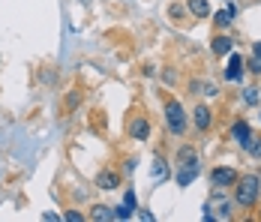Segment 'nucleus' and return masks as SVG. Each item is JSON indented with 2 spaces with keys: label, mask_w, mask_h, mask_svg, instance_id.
Wrapping results in <instances>:
<instances>
[{
  "label": "nucleus",
  "mask_w": 261,
  "mask_h": 222,
  "mask_svg": "<svg viewBox=\"0 0 261 222\" xmlns=\"http://www.w3.org/2000/svg\"><path fill=\"white\" fill-rule=\"evenodd\" d=\"M258 192H261L258 174H243V177L234 180V204H240V207H252L258 201Z\"/></svg>",
  "instance_id": "nucleus-1"
},
{
  "label": "nucleus",
  "mask_w": 261,
  "mask_h": 222,
  "mask_svg": "<svg viewBox=\"0 0 261 222\" xmlns=\"http://www.w3.org/2000/svg\"><path fill=\"white\" fill-rule=\"evenodd\" d=\"M186 111H183V105L177 99H168L165 102V129L171 132V135H183L186 132Z\"/></svg>",
  "instance_id": "nucleus-2"
},
{
  "label": "nucleus",
  "mask_w": 261,
  "mask_h": 222,
  "mask_svg": "<svg viewBox=\"0 0 261 222\" xmlns=\"http://www.w3.org/2000/svg\"><path fill=\"white\" fill-rule=\"evenodd\" d=\"M237 177H240V174H237L234 168L219 165V168H213V171H210V183H213V189H231Z\"/></svg>",
  "instance_id": "nucleus-3"
},
{
  "label": "nucleus",
  "mask_w": 261,
  "mask_h": 222,
  "mask_svg": "<svg viewBox=\"0 0 261 222\" xmlns=\"http://www.w3.org/2000/svg\"><path fill=\"white\" fill-rule=\"evenodd\" d=\"M243 72H246V60H243V54H237L231 51V60H228V66H225V81H243Z\"/></svg>",
  "instance_id": "nucleus-4"
},
{
  "label": "nucleus",
  "mask_w": 261,
  "mask_h": 222,
  "mask_svg": "<svg viewBox=\"0 0 261 222\" xmlns=\"http://www.w3.org/2000/svg\"><path fill=\"white\" fill-rule=\"evenodd\" d=\"M129 138H132V141H147V138H150V120H147L144 114L132 117V124H129Z\"/></svg>",
  "instance_id": "nucleus-5"
},
{
  "label": "nucleus",
  "mask_w": 261,
  "mask_h": 222,
  "mask_svg": "<svg viewBox=\"0 0 261 222\" xmlns=\"http://www.w3.org/2000/svg\"><path fill=\"white\" fill-rule=\"evenodd\" d=\"M192 124L198 132H207L210 126H213V111H210V105H195L192 108Z\"/></svg>",
  "instance_id": "nucleus-6"
},
{
  "label": "nucleus",
  "mask_w": 261,
  "mask_h": 222,
  "mask_svg": "<svg viewBox=\"0 0 261 222\" xmlns=\"http://www.w3.org/2000/svg\"><path fill=\"white\" fill-rule=\"evenodd\" d=\"M231 138L246 150L249 147V141H252V129H249V124H246V120H237V124L231 126Z\"/></svg>",
  "instance_id": "nucleus-7"
},
{
  "label": "nucleus",
  "mask_w": 261,
  "mask_h": 222,
  "mask_svg": "<svg viewBox=\"0 0 261 222\" xmlns=\"http://www.w3.org/2000/svg\"><path fill=\"white\" fill-rule=\"evenodd\" d=\"M210 51L216 54V57H225V54H231L234 51V39L231 36H213V42H210Z\"/></svg>",
  "instance_id": "nucleus-8"
},
{
  "label": "nucleus",
  "mask_w": 261,
  "mask_h": 222,
  "mask_svg": "<svg viewBox=\"0 0 261 222\" xmlns=\"http://www.w3.org/2000/svg\"><path fill=\"white\" fill-rule=\"evenodd\" d=\"M96 186H99V189H105V192L117 189V186H120V174H117V171H108V168H105V171L96 174Z\"/></svg>",
  "instance_id": "nucleus-9"
},
{
  "label": "nucleus",
  "mask_w": 261,
  "mask_h": 222,
  "mask_svg": "<svg viewBox=\"0 0 261 222\" xmlns=\"http://www.w3.org/2000/svg\"><path fill=\"white\" fill-rule=\"evenodd\" d=\"M186 12L192 18H207L210 15V3L207 0H186Z\"/></svg>",
  "instance_id": "nucleus-10"
},
{
  "label": "nucleus",
  "mask_w": 261,
  "mask_h": 222,
  "mask_svg": "<svg viewBox=\"0 0 261 222\" xmlns=\"http://www.w3.org/2000/svg\"><path fill=\"white\" fill-rule=\"evenodd\" d=\"M177 162H180V165H198V153L189 147V144H183V147L177 150Z\"/></svg>",
  "instance_id": "nucleus-11"
},
{
  "label": "nucleus",
  "mask_w": 261,
  "mask_h": 222,
  "mask_svg": "<svg viewBox=\"0 0 261 222\" xmlns=\"http://www.w3.org/2000/svg\"><path fill=\"white\" fill-rule=\"evenodd\" d=\"M150 171H153V180H165V177H171V168H168V162H165L162 156L153 159V168H150Z\"/></svg>",
  "instance_id": "nucleus-12"
},
{
  "label": "nucleus",
  "mask_w": 261,
  "mask_h": 222,
  "mask_svg": "<svg viewBox=\"0 0 261 222\" xmlns=\"http://www.w3.org/2000/svg\"><path fill=\"white\" fill-rule=\"evenodd\" d=\"M198 177V165H183V171L177 174V186H189Z\"/></svg>",
  "instance_id": "nucleus-13"
},
{
  "label": "nucleus",
  "mask_w": 261,
  "mask_h": 222,
  "mask_svg": "<svg viewBox=\"0 0 261 222\" xmlns=\"http://www.w3.org/2000/svg\"><path fill=\"white\" fill-rule=\"evenodd\" d=\"M237 15V6H228V9H222V12H216V27H231Z\"/></svg>",
  "instance_id": "nucleus-14"
},
{
  "label": "nucleus",
  "mask_w": 261,
  "mask_h": 222,
  "mask_svg": "<svg viewBox=\"0 0 261 222\" xmlns=\"http://www.w3.org/2000/svg\"><path fill=\"white\" fill-rule=\"evenodd\" d=\"M93 219L105 222V219H114V216H111V210H108L105 204H96V207H93Z\"/></svg>",
  "instance_id": "nucleus-15"
},
{
  "label": "nucleus",
  "mask_w": 261,
  "mask_h": 222,
  "mask_svg": "<svg viewBox=\"0 0 261 222\" xmlns=\"http://www.w3.org/2000/svg\"><path fill=\"white\" fill-rule=\"evenodd\" d=\"M111 216H114V219H129V216H132V207H126V204H117V207L111 210Z\"/></svg>",
  "instance_id": "nucleus-16"
},
{
  "label": "nucleus",
  "mask_w": 261,
  "mask_h": 222,
  "mask_svg": "<svg viewBox=\"0 0 261 222\" xmlns=\"http://www.w3.org/2000/svg\"><path fill=\"white\" fill-rule=\"evenodd\" d=\"M246 69H249L252 75H261V57L258 54H252V57L246 60Z\"/></svg>",
  "instance_id": "nucleus-17"
},
{
  "label": "nucleus",
  "mask_w": 261,
  "mask_h": 222,
  "mask_svg": "<svg viewBox=\"0 0 261 222\" xmlns=\"http://www.w3.org/2000/svg\"><path fill=\"white\" fill-rule=\"evenodd\" d=\"M249 153H252V156H255V159H261V138H255V135H252V141H249Z\"/></svg>",
  "instance_id": "nucleus-18"
},
{
  "label": "nucleus",
  "mask_w": 261,
  "mask_h": 222,
  "mask_svg": "<svg viewBox=\"0 0 261 222\" xmlns=\"http://www.w3.org/2000/svg\"><path fill=\"white\" fill-rule=\"evenodd\" d=\"M243 99H246L249 105H255V102H258V87H246V93H243Z\"/></svg>",
  "instance_id": "nucleus-19"
},
{
  "label": "nucleus",
  "mask_w": 261,
  "mask_h": 222,
  "mask_svg": "<svg viewBox=\"0 0 261 222\" xmlns=\"http://www.w3.org/2000/svg\"><path fill=\"white\" fill-rule=\"evenodd\" d=\"M123 204H126V207H132V210H138V207H135V192H132V189H126V195H123Z\"/></svg>",
  "instance_id": "nucleus-20"
},
{
  "label": "nucleus",
  "mask_w": 261,
  "mask_h": 222,
  "mask_svg": "<svg viewBox=\"0 0 261 222\" xmlns=\"http://www.w3.org/2000/svg\"><path fill=\"white\" fill-rule=\"evenodd\" d=\"M171 18H177V21H183V6H171Z\"/></svg>",
  "instance_id": "nucleus-21"
},
{
  "label": "nucleus",
  "mask_w": 261,
  "mask_h": 222,
  "mask_svg": "<svg viewBox=\"0 0 261 222\" xmlns=\"http://www.w3.org/2000/svg\"><path fill=\"white\" fill-rule=\"evenodd\" d=\"M204 93H207V96H216V93H219V87H216V84H204Z\"/></svg>",
  "instance_id": "nucleus-22"
},
{
  "label": "nucleus",
  "mask_w": 261,
  "mask_h": 222,
  "mask_svg": "<svg viewBox=\"0 0 261 222\" xmlns=\"http://www.w3.org/2000/svg\"><path fill=\"white\" fill-rule=\"evenodd\" d=\"M75 105H79V96H75V93H72V96L66 99V108H75Z\"/></svg>",
  "instance_id": "nucleus-23"
},
{
  "label": "nucleus",
  "mask_w": 261,
  "mask_h": 222,
  "mask_svg": "<svg viewBox=\"0 0 261 222\" xmlns=\"http://www.w3.org/2000/svg\"><path fill=\"white\" fill-rule=\"evenodd\" d=\"M162 81L165 84H174V72H162Z\"/></svg>",
  "instance_id": "nucleus-24"
},
{
  "label": "nucleus",
  "mask_w": 261,
  "mask_h": 222,
  "mask_svg": "<svg viewBox=\"0 0 261 222\" xmlns=\"http://www.w3.org/2000/svg\"><path fill=\"white\" fill-rule=\"evenodd\" d=\"M66 219H69V222H81V213H72V210H69V213H66Z\"/></svg>",
  "instance_id": "nucleus-25"
},
{
  "label": "nucleus",
  "mask_w": 261,
  "mask_h": 222,
  "mask_svg": "<svg viewBox=\"0 0 261 222\" xmlns=\"http://www.w3.org/2000/svg\"><path fill=\"white\" fill-rule=\"evenodd\" d=\"M252 51H255V54L261 57V42H255V45H252Z\"/></svg>",
  "instance_id": "nucleus-26"
},
{
  "label": "nucleus",
  "mask_w": 261,
  "mask_h": 222,
  "mask_svg": "<svg viewBox=\"0 0 261 222\" xmlns=\"http://www.w3.org/2000/svg\"><path fill=\"white\" fill-rule=\"evenodd\" d=\"M258 117H261V114H258Z\"/></svg>",
  "instance_id": "nucleus-27"
}]
</instances>
